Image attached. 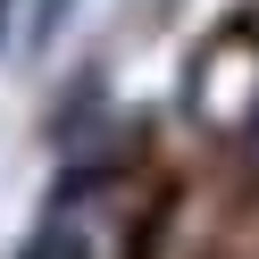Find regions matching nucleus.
Segmentation results:
<instances>
[{"label":"nucleus","mask_w":259,"mask_h":259,"mask_svg":"<svg viewBox=\"0 0 259 259\" xmlns=\"http://www.w3.org/2000/svg\"><path fill=\"white\" fill-rule=\"evenodd\" d=\"M251 151H259V117H251Z\"/></svg>","instance_id":"f03ea898"},{"label":"nucleus","mask_w":259,"mask_h":259,"mask_svg":"<svg viewBox=\"0 0 259 259\" xmlns=\"http://www.w3.org/2000/svg\"><path fill=\"white\" fill-rule=\"evenodd\" d=\"M25 259H134V201L117 176H67Z\"/></svg>","instance_id":"f257e3e1"}]
</instances>
